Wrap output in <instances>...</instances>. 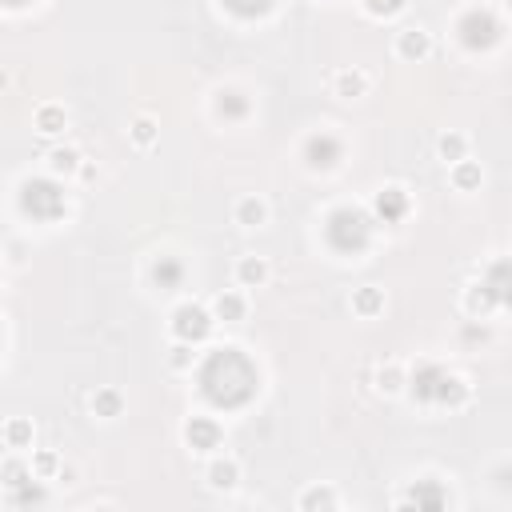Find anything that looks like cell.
Wrapping results in <instances>:
<instances>
[{"instance_id": "obj_1", "label": "cell", "mask_w": 512, "mask_h": 512, "mask_svg": "<svg viewBox=\"0 0 512 512\" xmlns=\"http://www.w3.org/2000/svg\"><path fill=\"white\" fill-rule=\"evenodd\" d=\"M208 328H213V320L200 313L196 304H185V308H176V332H180L185 340H200L204 332H208Z\"/></svg>"}, {"instance_id": "obj_9", "label": "cell", "mask_w": 512, "mask_h": 512, "mask_svg": "<svg viewBox=\"0 0 512 512\" xmlns=\"http://www.w3.org/2000/svg\"><path fill=\"white\" fill-rule=\"evenodd\" d=\"M380 304H385V300H380V292H376V288H361V292L352 296V308H356V313H364V316H373Z\"/></svg>"}, {"instance_id": "obj_18", "label": "cell", "mask_w": 512, "mask_h": 512, "mask_svg": "<svg viewBox=\"0 0 512 512\" xmlns=\"http://www.w3.org/2000/svg\"><path fill=\"white\" fill-rule=\"evenodd\" d=\"M4 476H8V488L25 485V480H20V476H25V468H20V464H16V461H8V464H4Z\"/></svg>"}, {"instance_id": "obj_12", "label": "cell", "mask_w": 512, "mask_h": 512, "mask_svg": "<svg viewBox=\"0 0 512 512\" xmlns=\"http://www.w3.org/2000/svg\"><path fill=\"white\" fill-rule=\"evenodd\" d=\"M92 408H96L100 416H116V408H120V397H116V392H100V397H92Z\"/></svg>"}, {"instance_id": "obj_2", "label": "cell", "mask_w": 512, "mask_h": 512, "mask_svg": "<svg viewBox=\"0 0 512 512\" xmlns=\"http://www.w3.org/2000/svg\"><path fill=\"white\" fill-rule=\"evenodd\" d=\"M428 32H420V28H404L397 40V52L400 56H408V61H420V56H428Z\"/></svg>"}, {"instance_id": "obj_14", "label": "cell", "mask_w": 512, "mask_h": 512, "mask_svg": "<svg viewBox=\"0 0 512 512\" xmlns=\"http://www.w3.org/2000/svg\"><path fill=\"white\" fill-rule=\"evenodd\" d=\"M73 168H76V152L73 149L52 152V173H73Z\"/></svg>"}, {"instance_id": "obj_15", "label": "cell", "mask_w": 512, "mask_h": 512, "mask_svg": "<svg viewBox=\"0 0 512 512\" xmlns=\"http://www.w3.org/2000/svg\"><path fill=\"white\" fill-rule=\"evenodd\" d=\"M476 180H480V168H476V164H464V161H461V168H456V185H461V188H473Z\"/></svg>"}, {"instance_id": "obj_19", "label": "cell", "mask_w": 512, "mask_h": 512, "mask_svg": "<svg viewBox=\"0 0 512 512\" xmlns=\"http://www.w3.org/2000/svg\"><path fill=\"white\" fill-rule=\"evenodd\" d=\"M380 388H385V392H397V388H400V373H397V368L380 373Z\"/></svg>"}, {"instance_id": "obj_4", "label": "cell", "mask_w": 512, "mask_h": 512, "mask_svg": "<svg viewBox=\"0 0 512 512\" xmlns=\"http://www.w3.org/2000/svg\"><path fill=\"white\" fill-rule=\"evenodd\" d=\"M337 156H340V149H337V140L332 137H313L308 140V164H316V168H320V164H337Z\"/></svg>"}, {"instance_id": "obj_6", "label": "cell", "mask_w": 512, "mask_h": 512, "mask_svg": "<svg viewBox=\"0 0 512 512\" xmlns=\"http://www.w3.org/2000/svg\"><path fill=\"white\" fill-rule=\"evenodd\" d=\"M364 88H368V80L361 73H337V96L356 100V96H364Z\"/></svg>"}, {"instance_id": "obj_11", "label": "cell", "mask_w": 512, "mask_h": 512, "mask_svg": "<svg viewBox=\"0 0 512 512\" xmlns=\"http://www.w3.org/2000/svg\"><path fill=\"white\" fill-rule=\"evenodd\" d=\"M37 125H40V132H56V128H64V113L61 108H40Z\"/></svg>"}, {"instance_id": "obj_17", "label": "cell", "mask_w": 512, "mask_h": 512, "mask_svg": "<svg viewBox=\"0 0 512 512\" xmlns=\"http://www.w3.org/2000/svg\"><path fill=\"white\" fill-rule=\"evenodd\" d=\"M300 504H304V508H316V504H337V500H332V492H320V488H313V492L300 500Z\"/></svg>"}, {"instance_id": "obj_21", "label": "cell", "mask_w": 512, "mask_h": 512, "mask_svg": "<svg viewBox=\"0 0 512 512\" xmlns=\"http://www.w3.org/2000/svg\"><path fill=\"white\" fill-rule=\"evenodd\" d=\"M52 464H56L52 456H40V461H37V468H40V473H52Z\"/></svg>"}, {"instance_id": "obj_10", "label": "cell", "mask_w": 512, "mask_h": 512, "mask_svg": "<svg viewBox=\"0 0 512 512\" xmlns=\"http://www.w3.org/2000/svg\"><path fill=\"white\" fill-rule=\"evenodd\" d=\"M440 156L452 161V164H461L464 161V137H456V132H452V137H440Z\"/></svg>"}, {"instance_id": "obj_20", "label": "cell", "mask_w": 512, "mask_h": 512, "mask_svg": "<svg viewBox=\"0 0 512 512\" xmlns=\"http://www.w3.org/2000/svg\"><path fill=\"white\" fill-rule=\"evenodd\" d=\"M173 364H176V368H185V364H188V349H176V356H173Z\"/></svg>"}, {"instance_id": "obj_16", "label": "cell", "mask_w": 512, "mask_h": 512, "mask_svg": "<svg viewBox=\"0 0 512 512\" xmlns=\"http://www.w3.org/2000/svg\"><path fill=\"white\" fill-rule=\"evenodd\" d=\"M28 437H32V428H28L25 420H13V425H8V444H25Z\"/></svg>"}, {"instance_id": "obj_8", "label": "cell", "mask_w": 512, "mask_h": 512, "mask_svg": "<svg viewBox=\"0 0 512 512\" xmlns=\"http://www.w3.org/2000/svg\"><path fill=\"white\" fill-rule=\"evenodd\" d=\"M216 316H220V320H240V316H244V300H240L237 292H225V296L216 300Z\"/></svg>"}, {"instance_id": "obj_3", "label": "cell", "mask_w": 512, "mask_h": 512, "mask_svg": "<svg viewBox=\"0 0 512 512\" xmlns=\"http://www.w3.org/2000/svg\"><path fill=\"white\" fill-rule=\"evenodd\" d=\"M264 220H268V208H264V200L244 196V200L237 204V225H244V228H261Z\"/></svg>"}, {"instance_id": "obj_22", "label": "cell", "mask_w": 512, "mask_h": 512, "mask_svg": "<svg viewBox=\"0 0 512 512\" xmlns=\"http://www.w3.org/2000/svg\"><path fill=\"white\" fill-rule=\"evenodd\" d=\"M508 8H512V0H508Z\"/></svg>"}, {"instance_id": "obj_5", "label": "cell", "mask_w": 512, "mask_h": 512, "mask_svg": "<svg viewBox=\"0 0 512 512\" xmlns=\"http://www.w3.org/2000/svg\"><path fill=\"white\" fill-rule=\"evenodd\" d=\"M237 476H240L237 461H216L213 468H208V485L213 488H232L237 485Z\"/></svg>"}, {"instance_id": "obj_13", "label": "cell", "mask_w": 512, "mask_h": 512, "mask_svg": "<svg viewBox=\"0 0 512 512\" xmlns=\"http://www.w3.org/2000/svg\"><path fill=\"white\" fill-rule=\"evenodd\" d=\"M152 137H156V125H152L149 116H140L137 125H132V140L137 144H152Z\"/></svg>"}, {"instance_id": "obj_7", "label": "cell", "mask_w": 512, "mask_h": 512, "mask_svg": "<svg viewBox=\"0 0 512 512\" xmlns=\"http://www.w3.org/2000/svg\"><path fill=\"white\" fill-rule=\"evenodd\" d=\"M237 276L244 280V285H261L264 276H268V264H264L261 256H244V261H240V268H237Z\"/></svg>"}]
</instances>
